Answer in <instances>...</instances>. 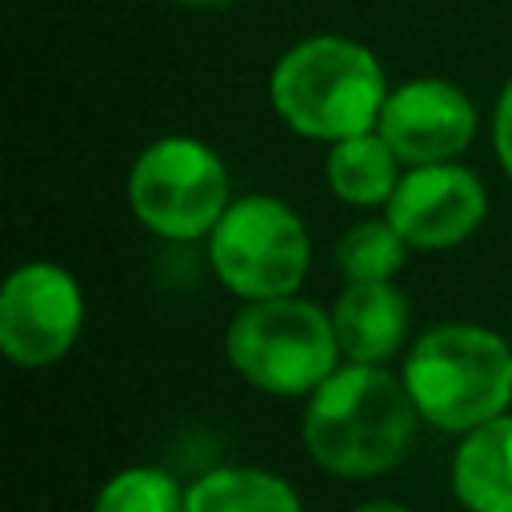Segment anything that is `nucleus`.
Instances as JSON below:
<instances>
[{
  "label": "nucleus",
  "mask_w": 512,
  "mask_h": 512,
  "mask_svg": "<svg viewBox=\"0 0 512 512\" xmlns=\"http://www.w3.org/2000/svg\"><path fill=\"white\" fill-rule=\"evenodd\" d=\"M92 512H184V488L164 468H124L100 492Z\"/></svg>",
  "instance_id": "obj_15"
},
{
  "label": "nucleus",
  "mask_w": 512,
  "mask_h": 512,
  "mask_svg": "<svg viewBox=\"0 0 512 512\" xmlns=\"http://www.w3.org/2000/svg\"><path fill=\"white\" fill-rule=\"evenodd\" d=\"M404 388L424 424L472 432L512 404V348L484 324H436L404 356Z\"/></svg>",
  "instance_id": "obj_3"
},
{
  "label": "nucleus",
  "mask_w": 512,
  "mask_h": 512,
  "mask_svg": "<svg viewBox=\"0 0 512 512\" xmlns=\"http://www.w3.org/2000/svg\"><path fill=\"white\" fill-rule=\"evenodd\" d=\"M388 224L408 240L416 252H440L464 244L488 216L484 180L460 164H420L404 168L392 200L384 204Z\"/></svg>",
  "instance_id": "obj_9"
},
{
  "label": "nucleus",
  "mask_w": 512,
  "mask_h": 512,
  "mask_svg": "<svg viewBox=\"0 0 512 512\" xmlns=\"http://www.w3.org/2000/svg\"><path fill=\"white\" fill-rule=\"evenodd\" d=\"M208 264L244 304L296 296L312 264V240L296 208L280 196L252 192L236 196L208 232Z\"/></svg>",
  "instance_id": "obj_5"
},
{
  "label": "nucleus",
  "mask_w": 512,
  "mask_h": 512,
  "mask_svg": "<svg viewBox=\"0 0 512 512\" xmlns=\"http://www.w3.org/2000/svg\"><path fill=\"white\" fill-rule=\"evenodd\" d=\"M332 328L348 364H388L408 340V300L392 280L344 284L332 304Z\"/></svg>",
  "instance_id": "obj_10"
},
{
  "label": "nucleus",
  "mask_w": 512,
  "mask_h": 512,
  "mask_svg": "<svg viewBox=\"0 0 512 512\" xmlns=\"http://www.w3.org/2000/svg\"><path fill=\"white\" fill-rule=\"evenodd\" d=\"M352 512H412V508L396 504V500H368V504H356Z\"/></svg>",
  "instance_id": "obj_17"
},
{
  "label": "nucleus",
  "mask_w": 512,
  "mask_h": 512,
  "mask_svg": "<svg viewBox=\"0 0 512 512\" xmlns=\"http://www.w3.org/2000/svg\"><path fill=\"white\" fill-rule=\"evenodd\" d=\"M84 328V292L56 260H28L0 288V352L16 368L64 360Z\"/></svg>",
  "instance_id": "obj_7"
},
{
  "label": "nucleus",
  "mask_w": 512,
  "mask_h": 512,
  "mask_svg": "<svg viewBox=\"0 0 512 512\" xmlns=\"http://www.w3.org/2000/svg\"><path fill=\"white\" fill-rule=\"evenodd\" d=\"M224 356L244 384L268 396H312L340 368L332 312L304 296L244 304L228 332Z\"/></svg>",
  "instance_id": "obj_4"
},
{
  "label": "nucleus",
  "mask_w": 512,
  "mask_h": 512,
  "mask_svg": "<svg viewBox=\"0 0 512 512\" xmlns=\"http://www.w3.org/2000/svg\"><path fill=\"white\" fill-rule=\"evenodd\" d=\"M480 116L472 96L440 76H416L388 88L376 132L388 140L404 168L460 160L476 140Z\"/></svg>",
  "instance_id": "obj_8"
},
{
  "label": "nucleus",
  "mask_w": 512,
  "mask_h": 512,
  "mask_svg": "<svg viewBox=\"0 0 512 512\" xmlns=\"http://www.w3.org/2000/svg\"><path fill=\"white\" fill-rule=\"evenodd\" d=\"M232 200L224 160L192 136H160L128 168V208L160 240H208Z\"/></svg>",
  "instance_id": "obj_6"
},
{
  "label": "nucleus",
  "mask_w": 512,
  "mask_h": 512,
  "mask_svg": "<svg viewBox=\"0 0 512 512\" xmlns=\"http://www.w3.org/2000/svg\"><path fill=\"white\" fill-rule=\"evenodd\" d=\"M184 512H304L296 488L268 468H212L184 488Z\"/></svg>",
  "instance_id": "obj_13"
},
{
  "label": "nucleus",
  "mask_w": 512,
  "mask_h": 512,
  "mask_svg": "<svg viewBox=\"0 0 512 512\" xmlns=\"http://www.w3.org/2000/svg\"><path fill=\"white\" fill-rule=\"evenodd\" d=\"M492 148H496L504 176L512 180V80L500 88L496 108H492Z\"/></svg>",
  "instance_id": "obj_16"
},
{
  "label": "nucleus",
  "mask_w": 512,
  "mask_h": 512,
  "mask_svg": "<svg viewBox=\"0 0 512 512\" xmlns=\"http://www.w3.org/2000/svg\"><path fill=\"white\" fill-rule=\"evenodd\" d=\"M172 4H188V8H220V4H232V0H172Z\"/></svg>",
  "instance_id": "obj_18"
},
{
  "label": "nucleus",
  "mask_w": 512,
  "mask_h": 512,
  "mask_svg": "<svg viewBox=\"0 0 512 512\" xmlns=\"http://www.w3.org/2000/svg\"><path fill=\"white\" fill-rule=\"evenodd\" d=\"M408 240L388 224V216H372L352 224L336 244V268L344 284H372V280H396V272L408 260Z\"/></svg>",
  "instance_id": "obj_14"
},
{
  "label": "nucleus",
  "mask_w": 512,
  "mask_h": 512,
  "mask_svg": "<svg viewBox=\"0 0 512 512\" xmlns=\"http://www.w3.org/2000/svg\"><path fill=\"white\" fill-rule=\"evenodd\" d=\"M304 400V448L324 472L344 480H368L396 468L420 420L404 376H392L384 364L344 360Z\"/></svg>",
  "instance_id": "obj_1"
},
{
  "label": "nucleus",
  "mask_w": 512,
  "mask_h": 512,
  "mask_svg": "<svg viewBox=\"0 0 512 512\" xmlns=\"http://www.w3.org/2000/svg\"><path fill=\"white\" fill-rule=\"evenodd\" d=\"M400 176H404V164L396 160V152L388 148V140L376 128L328 144L324 180H328V188H332V196L340 204L384 208L392 200Z\"/></svg>",
  "instance_id": "obj_12"
},
{
  "label": "nucleus",
  "mask_w": 512,
  "mask_h": 512,
  "mask_svg": "<svg viewBox=\"0 0 512 512\" xmlns=\"http://www.w3.org/2000/svg\"><path fill=\"white\" fill-rule=\"evenodd\" d=\"M268 100L296 136L336 144L376 128L388 80L372 48L352 36L316 32L276 60Z\"/></svg>",
  "instance_id": "obj_2"
},
{
  "label": "nucleus",
  "mask_w": 512,
  "mask_h": 512,
  "mask_svg": "<svg viewBox=\"0 0 512 512\" xmlns=\"http://www.w3.org/2000/svg\"><path fill=\"white\" fill-rule=\"evenodd\" d=\"M452 492L468 512H512V416H496L460 436Z\"/></svg>",
  "instance_id": "obj_11"
}]
</instances>
